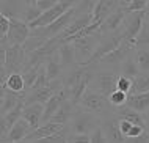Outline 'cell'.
<instances>
[{
    "mask_svg": "<svg viewBox=\"0 0 149 143\" xmlns=\"http://www.w3.org/2000/svg\"><path fill=\"white\" fill-rule=\"evenodd\" d=\"M77 107L86 110V112H90V113H94L96 116L100 118V120H104V118L116 113V109L111 107V104L108 102V97L102 96L100 93L93 91L90 88L86 90V93L83 95L82 99H80Z\"/></svg>",
    "mask_w": 149,
    "mask_h": 143,
    "instance_id": "cell-1",
    "label": "cell"
},
{
    "mask_svg": "<svg viewBox=\"0 0 149 143\" xmlns=\"http://www.w3.org/2000/svg\"><path fill=\"white\" fill-rule=\"evenodd\" d=\"M100 120L99 116H96L94 113H90L86 110L77 107L72 115V120L68 126L71 134H79V135H91L96 129L100 128Z\"/></svg>",
    "mask_w": 149,
    "mask_h": 143,
    "instance_id": "cell-2",
    "label": "cell"
},
{
    "mask_svg": "<svg viewBox=\"0 0 149 143\" xmlns=\"http://www.w3.org/2000/svg\"><path fill=\"white\" fill-rule=\"evenodd\" d=\"M118 79H119V74L115 71H108V69L96 71L90 82V90L108 97L113 91L118 90Z\"/></svg>",
    "mask_w": 149,
    "mask_h": 143,
    "instance_id": "cell-3",
    "label": "cell"
},
{
    "mask_svg": "<svg viewBox=\"0 0 149 143\" xmlns=\"http://www.w3.org/2000/svg\"><path fill=\"white\" fill-rule=\"evenodd\" d=\"M102 38V35L99 33H93V35H88V36H83L74 43H71L74 46V50H75V58H77V63L79 66H86L88 61L91 60L93 54L96 52V49L99 46V41Z\"/></svg>",
    "mask_w": 149,
    "mask_h": 143,
    "instance_id": "cell-4",
    "label": "cell"
},
{
    "mask_svg": "<svg viewBox=\"0 0 149 143\" xmlns=\"http://www.w3.org/2000/svg\"><path fill=\"white\" fill-rule=\"evenodd\" d=\"M75 18H77V13H75V8H72V10H69L66 14H63L58 20H55L54 24H50L49 27L35 28V30H31V35H33V36H39V38H44L47 41L54 39V38H57V36L61 35L63 32L66 30L72 22H74Z\"/></svg>",
    "mask_w": 149,
    "mask_h": 143,
    "instance_id": "cell-5",
    "label": "cell"
},
{
    "mask_svg": "<svg viewBox=\"0 0 149 143\" xmlns=\"http://www.w3.org/2000/svg\"><path fill=\"white\" fill-rule=\"evenodd\" d=\"M123 43H124V36H123V32L121 30L118 32V33L104 35L102 38H100V41H99V46H97V49H96V52L93 54L91 60L88 61L86 66H94V64H97L104 57L108 55L110 52L116 50Z\"/></svg>",
    "mask_w": 149,
    "mask_h": 143,
    "instance_id": "cell-6",
    "label": "cell"
},
{
    "mask_svg": "<svg viewBox=\"0 0 149 143\" xmlns=\"http://www.w3.org/2000/svg\"><path fill=\"white\" fill-rule=\"evenodd\" d=\"M75 6L74 0H58V3L55 5L52 10L46 11L39 16V19H36L33 24H30V28L35 30V28H44V27H49L50 24H54L55 20H58L63 14H66L69 10Z\"/></svg>",
    "mask_w": 149,
    "mask_h": 143,
    "instance_id": "cell-7",
    "label": "cell"
},
{
    "mask_svg": "<svg viewBox=\"0 0 149 143\" xmlns=\"http://www.w3.org/2000/svg\"><path fill=\"white\" fill-rule=\"evenodd\" d=\"M31 35V28L29 24L22 22L19 19H10V32L6 35L5 43H2L0 46H24L29 41Z\"/></svg>",
    "mask_w": 149,
    "mask_h": 143,
    "instance_id": "cell-8",
    "label": "cell"
},
{
    "mask_svg": "<svg viewBox=\"0 0 149 143\" xmlns=\"http://www.w3.org/2000/svg\"><path fill=\"white\" fill-rule=\"evenodd\" d=\"M135 52H136V49H135L134 44H132V43H126V41H124V43L121 44L116 50H113V52H110L108 55H105L97 64L108 66V71L118 72V69H119L121 64H123L130 55H134ZM94 66H96V64H94Z\"/></svg>",
    "mask_w": 149,
    "mask_h": 143,
    "instance_id": "cell-9",
    "label": "cell"
},
{
    "mask_svg": "<svg viewBox=\"0 0 149 143\" xmlns=\"http://www.w3.org/2000/svg\"><path fill=\"white\" fill-rule=\"evenodd\" d=\"M61 90H63L61 79L50 82V85H47V87H44V88L31 90L30 93L25 95V105H30V104H44L46 105L50 97L55 96L58 91H61Z\"/></svg>",
    "mask_w": 149,
    "mask_h": 143,
    "instance_id": "cell-10",
    "label": "cell"
},
{
    "mask_svg": "<svg viewBox=\"0 0 149 143\" xmlns=\"http://www.w3.org/2000/svg\"><path fill=\"white\" fill-rule=\"evenodd\" d=\"M146 16H148L146 11H143V13L127 14V18H126V20H124V24H123V28H121L126 43L134 44L135 38L138 36L140 30H141V27H143V22H144V19H146Z\"/></svg>",
    "mask_w": 149,
    "mask_h": 143,
    "instance_id": "cell-11",
    "label": "cell"
},
{
    "mask_svg": "<svg viewBox=\"0 0 149 143\" xmlns=\"http://www.w3.org/2000/svg\"><path fill=\"white\" fill-rule=\"evenodd\" d=\"M127 18V13L123 6V0H121V6L115 11L113 14H110L108 18L102 22V25L99 28V33L100 35H111V33H118V32L123 28V24Z\"/></svg>",
    "mask_w": 149,
    "mask_h": 143,
    "instance_id": "cell-12",
    "label": "cell"
},
{
    "mask_svg": "<svg viewBox=\"0 0 149 143\" xmlns=\"http://www.w3.org/2000/svg\"><path fill=\"white\" fill-rule=\"evenodd\" d=\"M121 6V0H96V6L93 10V24L100 27L102 22L110 14H113Z\"/></svg>",
    "mask_w": 149,
    "mask_h": 143,
    "instance_id": "cell-13",
    "label": "cell"
},
{
    "mask_svg": "<svg viewBox=\"0 0 149 143\" xmlns=\"http://www.w3.org/2000/svg\"><path fill=\"white\" fill-rule=\"evenodd\" d=\"M100 129L104 130L108 143H124L126 142V138H124V135L119 130V120L116 116V113L104 118L102 123H100Z\"/></svg>",
    "mask_w": 149,
    "mask_h": 143,
    "instance_id": "cell-14",
    "label": "cell"
},
{
    "mask_svg": "<svg viewBox=\"0 0 149 143\" xmlns=\"http://www.w3.org/2000/svg\"><path fill=\"white\" fill-rule=\"evenodd\" d=\"M42 118H44V104H30L25 105L22 110V120L29 123L33 130L42 126Z\"/></svg>",
    "mask_w": 149,
    "mask_h": 143,
    "instance_id": "cell-15",
    "label": "cell"
},
{
    "mask_svg": "<svg viewBox=\"0 0 149 143\" xmlns=\"http://www.w3.org/2000/svg\"><path fill=\"white\" fill-rule=\"evenodd\" d=\"M66 101H69V93H68V90H61V91H58L55 96H52L49 102H47L46 105H44V118H42V124L44 123H49L54 115L58 112V109L61 107Z\"/></svg>",
    "mask_w": 149,
    "mask_h": 143,
    "instance_id": "cell-16",
    "label": "cell"
},
{
    "mask_svg": "<svg viewBox=\"0 0 149 143\" xmlns=\"http://www.w3.org/2000/svg\"><path fill=\"white\" fill-rule=\"evenodd\" d=\"M0 115L5 116L11 110H14L19 104H25V95H17L10 90H2V96H0Z\"/></svg>",
    "mask_w": 149,
    "mask_h": 143,
    "instance_id": "cell-17",
    "label": "cell"
},
{
    "mask_svg": "<svg viewBox=\"0 0 149 143\" xmlns=\"http://www.w3.org/2000/svg\"><path fill=\"white\" fill-rule=\"evenodd\" d=\"M24 107H25V104H19L14 110H11L10 113H6L5 116L0 118V137H2V142H5V138L8 137L10 130L13 129V126L22 118Z\"/></svg>",
    "mask_w": 149,
    "mask_h": 143,
    "instance_id": "cell-18",
    "label": "cell"
},
{
    "mask_svg": "<svg viewBox=\"0 0 149 143\" xmlns=\"http://www.w3.org/2000/svg\"><path fill=\"white\" fill-rule=\"evenodd\" d=\"M57 58H58V61H60V64H61V68H63L64 72H68V71H71V69H74V68L79 66L77 58H75L74 46H72L71 43L63 44V46L58 49Z\"/></svg>",
    "mask_w": 149,
    "mask_h": 143,
    "instance_id": "cell-19",
    "label": "cell"
},
{
    "mask_svg": "<svg viewBox=\"0 0 149 143\" xmlns=\"http://www.w3.org/2000/svg\"><path fill=\"white\" fill-rule=\"evenodd\" d=\"M31 132H33V129L30 128V124L21 118V120L13 126V129L10 130V134H8V137L5 138V142H2V143H22V142L27 140V137H29Z\"/></svg>",
    "mask_w": 149,
    "mask_h": 143,
    "instance_id": "cell-20",
    "label": "cell"
},
{
    "mask_svg": "<svg viewBox=\"0 0 149 143\" xmlns=\"http://www.w3.org/2000/svg\"><path fill=\"white\" fill-rule=\"evenodd\" d=\"M64 129H66L64 126H60V124H57V123H52V121L44 123L41 128H38L36 130H33V132H31L29 137H27L25 142L33 143V142L42 140V138H46V137H50V135H55V134L63 132Z\"/></svg>",
    "mask_w": 149,
    "mask_h": 143,
    "instance_id": "cell-21",
    "label": "cell"
},
{
    "mask_svg": "<svg viewBox=\"0 0 149 143\" xmlns=\"http://www.w3.org/2000/svg\"><path fill=\"white\" fill-rule=\"evenodd\" d=\"M25 8V0H14V2H5L2 0L0 2V14L2 16H6L8 19H19L21 20V16H22V11Z\"/></svg>",
    "mask_w": 149,
    "mask_h": 143,
    "instance_id": "cell-22",
    "label": "cell"
},
{
    "mask_svg": "<svg viewBox=\"0 0 149 143\" xmlns=\"http://www.w3.org/2000/svg\"><path fill=\"white\" fill-rule=\"evenodd\" d=\"M75 109H77V105H74L71 101H66L64 104L61 105V107L58 109V112L54 115V118H52V123H57V124L60 126H64V128H68L69 126V123L72 120V115H74Z\"/></svg>",
    "mask_w": 149,
    "mask_h": 143,
    "instance_id": "cell-23",
    "label": "cell"
},
{
    "mask_svg": "<svg viewBox=\"0 0 149 143\" xmlns=\"http://www.w3.org/2000/svg\"><path fill=\"white\" fill-rule=\"evenodd\" d=\"M127 107H130L135 112L144 113L149 110V93H141V95H129L127 102H126Z\"/></svg>",
    "mask_w": 149,
    "mask_h": 143,
    "instance_id": "cell-24",
    "label": "cell"
},
{
    "mask_svg": "<svg viewBox=\"0 0 149 143\" xmlns=\"http://www.w3.org/2000/svg\"><path fill=\"white\" fill-rule=\"evenodd\" d=\"M116 116H118L119 120H126V121L132 123V124H135V126H141V128L148 129L146 123H144V116L141 115V113L132 110L130 107H127V105H124V107L116 110Z\"/></svg>",
    "mask_w": 149,
    "mask_h": 143,
    "instance_id": "cell-25",
    "label": "cell"
},
{
    "mask_svg": "<svg viewBox=\"0 0 149 143\" xmlns=\"http://www.w3.org/2000/svg\"><path fill=\"white\" fill-rule=\"evenodd\" d=\"M2 90H10L13 93H17V95H27L25 93V82H24V77L21 72H13V74L8 76L6 83L2 87Z\"/></svg>",
    "mask_w": 149,
    "mask_h": 143,
    "instance_id": "cell-26",
    "label": "cell"
},
{
    "mask_svg": "<svg viewBox=\"0 0 149 143\" xmlns=\"http://www.w3.org/2000/svg\"><path fill=\"white\" fill-rule=\"evenodd\" d=\"M44 68H46V72H47V77H49L50 82H55V80H60L61 77L64 76V71L60 64V61L57 58V55L50 57L49 60L44 63Z\"/></svg>",
    "mask_w": 149,
    "mask_h": 143,
    "instance_id": "cell-27",
    "label": "cell"
},
{
    "mask_svg": "<svg viewBox=\"0 0 149 143\" xmlns=\"http://www.w3.org/2000/svg\"><path fill=\"white\" fill-rule=\"evenodd\" d=\"M118 74L123 76V77H127V79H135V77H138L141 74L140 69H138V64H136L135 54L130 55L123 64H121L119 69H118Z\"/></svg>",
    "mask_w": 149,
    "mask_h": 143,
    "instance_id": "cell-28",
    "label": "cell"
},
{
    "mask_svg": "<svg viewBox=\"0 0 149 143\" xmlns=\"http://www.w3.org/2000/svg\"><path fill=\"white\" fill-rule=\"evenodd\" d=\"M42 66V64H41ZM41 66H31V68H24V71L21 72L24 77V82H25V93H30L33 90L36 80H38L39 76V69Z\"/></svg>",
    "mask_w": 149,
    "mask_h": 143,
    "instance_id": "cell-29",
    "label": "cell"
},
{
    "mask_svg": "<svg viewBox=\"0 0 149 143\" xmlns=\"http://www.w3.org/2000/svg\"><path fill=\"white\" fill-rule=\"evenodd\" d=\"M141 93H149V72L140 74L138 77L134 79L130 95H141Z\"/></svg>",
    "mask_w": 149,
    "mask_h": 143,
    "instance_id": "cell-30",
    "label": "cell"
},
{
    "mask_svg": "<svg viewBox=\"0 0 149 143\" xmlns=\"http://www.w3.org/2000/svg\"><path fill=\"white\" fill-rule=\"evenodd\" d=\"M134 46H135V49L149 47V19H148V16H146V19H144L143 27H141V30H140L138 36H136L135 41H134Z\"/></svg>",
    "mask_w": 149,
    "mask_h": 143,
    "instance_id": "cell-31",
    "label": "cell"
},
{
    "mask_svg": "<svg viewBox=\"0 0 149 143\" xmlns=\"http://www.w3.org/2000/svg\"><path fill=\"white\" fill-rule=\"evenodd\" d=\"M149 0H124V10L127 14L148 11Z\"/></svg>",
    "mask_w": 149,
    "mask_h": 143,
    "instance_id": "cell-32",
    "label": "cell"
},
{
    "mask_svg": "<svg viewBox=\"0 0 149 143\" xmlns=\"http://www.w3.org/2000/svg\"><path fill=\"white\" fill-rule=\"evenodd\" d=\"M135 60H136V64H138V69H140V72H141V74L149 72V47L136 49Z\"/></svg>",
    "mask_w": 149,
    "mask_h": 143,
    "instance_id": "cell-33",
    "label": "cell"
},
{
    "mask_svg": "<svg viewBox=\"0 0 149 143\" xmlns=\"http://www.w3.org/2000/svg\"><path fill=\"white\" fill-rule=\"evenodd\" d=\"M46 43H47V39H44V38H39V36H33V35H30V38L29 41H27L25 44H24V50H25V54L27 55H30V54H33V52L36 50H39L42 46H46Z\"/></svg>",
    "mask_w": 149,
    "mask_h": 143,
    "instance_id": "cell-34",
    "label": "cell"
},
{
    "mask_svg": "<svg viewBox=\"0 0 149 143\" xmlns=\"http://www.w3.org/2000/svg\"><path fill=\"white\" fill-rule=\"evenodd\" d=\"M127 97L129 95H126V93H123V91H113L110 96H108V102L111 104V107H115L116 110L121 109V107H124L126 105V102H127Z\"/></svg>",
    "mask_w": 149,
    "mask_h": 143,
    "instance_id": "cell-35",
    "label": "cell"
},
{
    "mask_svg": "<svg viewBox=\"0 0 149 143\" xmlns=\"http://www.w3.org/2000/svg\"><path fill=\"white\" fill-rule=\"evenodd\" d=\"M68 134L69 130L68 128L60 134H55V135H50V137H46L42 140H38V142H33V143H68Z\"/></svg>",
    "mask_w": 149,
    "mask_h": 143,
    "instance_id": "cell-36",
    "label": "cell"
},
{
    "mask_svg": "<svg viewBox=\"0 0 149 143\" xmlns=\"http://www.w3.org/2000/svg\"><path fill=\"white\" fill-rule=\"evenodd\" d=\"M132 85H134V79H127V77L119 76L118 79V91H123L126 95L132 93Z\"/></svg>",
    "mask_w": 149,
    "mask_h": 143,
    "instance_id": "cell-37",
    "label": "cell"
},
{
    "mask_svg": "<svg viewBox=\"0 0 149 143\" xmlns=\"http://www.w3.org/2000/svg\"><path fill=\"white\" fill-rule=\"evenodd\" d=\"M47 85H50V80H49V77H47L46 68H44V64H42L41 69H39V76H38V80H36V83H35L33 90L44 88V87H47Z\"/></svg>",
    "mask_w": 149,
    "mask_h": 143,
    "instance_id": "cell-38",
    "label": "cell"
},
{
    "mask_svg": "<svg viewBox=\"0 0 149 143\" xmlns=\"http://www.w3.org/2000/svg\"><path fill=\"white\" fill-rule=\"evenodd\" d=\"M8 32H10V19L0 14V43H5Z\"/></svg>",
    "mask_w": 149,
    "mask_h": 143,
    "instance_id": "cell-39",
    "label": "cell"
},
{
    "mask_svg": "<svg viewBox=\"0 0 149 143\" xmlns=\"http://www.w3.org/2000/svg\"><path fill=\"white\" fill-rule=\"evenodd\" d=\"M57 3H58V0H35V5L38 6V10L42 11V13L52 10Z\"/></svg>",
    "mask_w": 149,
    "mask_h": 143,
    "instance_id": "cell-40",
    "label": "cell"
},
{
    "mask_svg": "<svg viewBox=\"0 0 149 143\" xmlns=\"http://www.w3.org/2000/svg\"><path fill=\"white\" fill-rule=\"evenodd\" d=\"M90 138H91V142L90 143H108V140H107V137H105V134H104V130L102 129H96L94 132L90 135Z\"/></svg>",
    "mask_w": 149,
    "mask_h": 143,
    "instance_id": "cell-41",
    "label": "cell"
},
{
    "mask_svg": "<svg viewBox=\"0 0 149 143\" xmlns=\"http://www.w3.org/2000/svg\"><path fill=\"white\" fill-rule=\"evenodd\" d=\"M90 135H79V134H68V143H90Z\"/></svg>",
    "mask_w": 149,
    "mask_h": 143,
    "instance_id": "cell-42",
    "label": "cell"
},
{
    "mask_svg": "<svg viewBox=\"0 0 149 143\" xmlns=\"http://www.w3.org/2000/svg\"><path fill=\"white\" fill-rule=\"evenodd\" d=\"M124 143H149V132H144L143 135L135 137V138H126Z\"/></svg>",
    "mask_w": 149,
    "mask_h": 143,
    "instance_id": "cell-43",
    "label": "cell"
},
{
    "mask_svg": "<svg viewBox=\"0 0 149 143\" xmlns=\"http://www.w3.org/2000/svg\"><path fill=\"white\" fill-rule=\"evenodd\" d=\"M144 123H146V128H148V130H149V110H148V112L146 113H144Z\"/></svg>",
    "mask_w": 149,
    "mask_h": 143,
    "instance_id": "cell-44",
    "label": "cell"
},
{
    "mask_svg": "<svg viewBox=\"0 0 149 143\" xmlns=\"http://www.w3.org/2000/svg\"><path fill=\"white\" fill-rule=\"evenodd\" d=\"M146 14H148V19H149V5H148V11H146Z\"/></svg>",
    "mask_w": 149,
    "mask_h": 143,
    "instance_id": "cell-45",
    "label": "cell"
}]
</instances>
